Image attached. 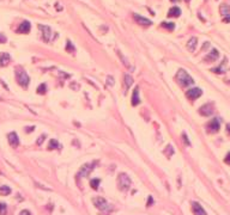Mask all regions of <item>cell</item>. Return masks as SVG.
I'll return each mask as SVG.
<instances>
[{
  "label": "cell",
  "mask_w": 230,
  "mask_h": 215,
  "mask_svg": "<svg viewBox=\"0 0 230 215\" xmlns=\"http://www.w3.org/2000/svg\"><path fill=\"white\" fill-rule=\"evenodd\" d=\"M176 79H178V81H179V84H180L181 86H185V87L189 86V85H192V84L194 83L193 78L185 69H179V72L176 74Z\"/></svg>",
  "instance_id": "6da1fadb"
},
{
  "label": "cell",
  "mask_w": 230,
  "mask_h": 215,
  "mask_svg": "<svg viewBox=\"0 0 230 215\" xmlns=\"http://www.w3.org/2000/svg\"><path fill=\"white\" fill-rule=\"evenodd\" d=\"M92 202L96 206V208L99 209L101 212H103V213H109L113 209L112 204L106 199H103V197H95V199H92Z\"/></svg>",
  "instance_id": "7a4b0ae2"
},
{
  "label": "cell",
  "mask_w": 230,
  "mask_h": 215,
  "mask_svg": "<svg viewBox=\"0 0 230 215\" xmlns=\"http://www.w3.org/2000/svg\"><path fill=\"white\" fill-rule=\"evenodd\" d=\"M16 79L22 87H28L29 81H30V78H29L28 73L24 69H20V68L16 69Z\"/></svg>",
  "instance_id": "3957f363"
},
{
  "label": "cell",
  "mask_w": 230,
  "mask_h": 215,
  "mask_svg": "<svg viewBox=\"0 0 230 215\" xmlns=\"http://www.w3.org/2000/svg\"><path fill=\"white\" fill-rule=\"evenodd\" d=\"M117 184H119V188L122 191H127L131 188L132 181L126 173H120L117 176Z\"/></svg>",
  "instance_id": "277c9868"
},
{
  "label": "cell",
  "mask_w": 230,
  "mask_h": 215,
  "mask_svg": "<svg viewBox=\"0 0 230 215\" xmlns=\"http://www.w3.org/2000/svg\"><path fill=\"white\" fill-rule=\"evenodd\" d=\"M96 165H97V161H92V163H88V164L83 165L82 168H81L79 172H78V175H77V177H78V178H81V177H88V176L92 172V170L95 168Z\"/></svg>",
  "instance_id": "5b68a950"
},
{
  "label": "cell",
  "mask_w": 230,
  "mask_h": 215,
  "mask_svg": "<svg viewBox=\"0 0 230 215\" xmlns=\"http://www.w3.org/2000/svg\"><path fill=\"white\" fill-rule=\"evenodd\" d=\"M38 29L42 31V38H43V41L47 42V43L50 42L52 38H53V31H52V29H50L49 26L38 24Z\"/></svg>",
  "instance_id": "8992f818"
},
{
  "label": "cell",
  "mask_w": 230,
  "mask_h": 215,
  "mask_svg": "<svg viewBox=\"0 0 230 215\" xmlns=\"http://www.w3.org/2000/svg\"><path fill=\"white\" fill-rule=\"evenodd\" d=\"M221 128V121L219 118H214L211 120L207 124H206V129L207 133H217Z\"/></svg>",
  "instance_id": "52a82bcc"
},
{
  "label": "cell",
  "mask_w": 230,
  "mask_h": 215,
  "mask_svg": "<svg viewBox=\"0 0 230 215\" xmlns=\"http://www.w3.org/2000/svg\"><path fill=\"white\" fill-rule=\"evenodd\" d=\"M203 95V91L198 87H194V88H191L186 92V97L188 98L189 100H196L197 98H199L200 96Z\"/></svg>",
  "instance_id": "ba28073f"
},
{
  "label": "cell",
  "mask_w": 230,
  "mask_h": 215,
  "mask_svg": "<svg viewBox=\"0 0 230 215\" xmlns=\"http://www.w3.org/2000/svg\"><path fill=\"white\" fill-rule=\"evenodd\" d=\"M212 113H214V106H212V104H205V105H203L200 109H199V114L201 116H210L212 115Z\"/></svg>",
  "instance_id": "9c48e42d"
},
{
  "label": "cell",
  "mask_w": 230,
  "mask_h": 215,
  "mask_svg": "<svg viewBox=\"0 0 230 215\" xmlns=\"http://www.w3.org/2000/svg\"><path fill=\"white\" fill-rule=\"evenodd\" d=\"M7 139H9V144H10L11 147H13V148H17V147H18V145H19V139H18L17 133L15 132L10 133V134L7 135Z\"/></svg>",
  "instance_id": "30bf717a"
},
{
  "label": "cell",
  "mask_w": 230,
  "mask_h": 215,
  "mask_svg": "<svg viewBox=\"0 0 230 215\" xmlns=\"http://www.w3.org/2000/svg\"><path fill=\"white\" fill-rule=\"evenodd\" d=\"M133 18H134V20H135L137 23H139V24L143 25V26H150V25L152 24V22L149 20L148 18H145V17H143V16H139V15H137V13L133 15Z\"/></svg>",
  "instance_id": "8fae6325"
},
{
  "label": "cell",
  "mask_w": 230,
  "mask_h": 215,
  "mask_svg": "<svg viewBox=\"0 0 230 215\" xmlns=\"http://www.w3.org/2000/svg\"><path fill=\"white\" fill-rule=\"evenodd\" d=\"M218 57H219V53H218V50L212 49L207 55H206V56H205L204 61H205V62H214Z\"/></svg>",
  "instance_id": "7c38bea8"
},
{
  "label": "cell",
  "mask_w": 230,
  "mask_h": 215,
  "mask_svg": "<svg viewBox=\"0 0 230 215\" xmlns=\"http://www.w3.org/2000/svg\"><path fill=\"white\" fill-rule=\"evenodd\" d=\"M192 210H193L194 215H207L206 212L204 210V208L198 202H192Z\"/></svg>",
  "instance_id": "4fadbf2b"
},
{
  "label": "cell",
  "mask_w": 230,
  "mask_h": 215,
  "mask_svg": "<svg viewBox=\"0 0 230 215\" xmlns=\"http://www.w3.org/2000/svg\"><path fill=\"white\" fill-rule=\"evenodd\" d=\"M30 31V23L28 20H24L20 23L19 28L17 29V33H28Z\"/></svg>",
  "instance_id": "5bb4252c"
},
{
  "label": "cell",
  "mask_w": 230,
  "mask_h": 215,
  "mask_svg": "<svg viewBox=\"0 0 230 215\" xmlns=\"http://www.w3.org/2000/svg\"><path fill=\"white\" fill-rule=\"evenodd\" d=\"M10 60H11V56L7 53H1V55H0V67L7 66Z\"/></svg>",
  "instance_id": "9a60e30c"
},
{
  "label": "cell",
  "mask_w": 230,
  "mask_h": 215,
  "mask_svg": "<svg viewBox=\"0 0 230 215\" xmlns=\"http://www.w3.org/2000/svg\"><path fill=\"white\" fill-rule=\"evenodd\" d=\"M131 100H132V105H134V106L139 104V102H140V98H139V87H135L133 90Z\"/></svg>",
  "instance_id": "2e32d148"
},
{
  "label": "cell",
  "mask_w": 230,
  "mask_h": 215,
  "mask_svg": "<svg viewBox=\"0 0 230 215\" xmlns=\"http://www.w3.org/2000/svg\"><path fill=\"white\" fill-rule=\"evenodd\" d=\"M197 43H198L197 37H192V38L188 41V43H187V49L193 53V51L196 50V48H197Z\"/></svg>",
  "instance_id": "e0dca14e"
},
{
  "label": "cell",
  "mask_w": 230,
  "mask_h": 215,
  "mask_svg": "<svg viewBox=\"0 0 230 215\" xmlns=\"http://www.w3.org/2000/svg\"><path fill=\"white\" fill-rule=\"evenodd\" d=\"M180 15H181V10L180 7H178V6L171 7L169 10V12H168V17H179Z\"/></svg>",
  "instance_id": "ac0fdd59"
},
{
  "label": "cell",
  "mask_w": 230,
  "mask_h": 215,
  "mask_svg": "<svg viewBox=\"0 0 230 215\" xmlns=\"http://www.w3.org/2000/svg\"><path fill=\"white\" fill-rule=\"evenodd\" d=\"M219 11H221V13L223 15V16L225 17H229L230 16V6L229 5H221V7H219Z\"/></svg>",
  "instance_id": "d6986e66"
},
{
  "label": "cell",
  "mask_w": 230,
  "mask_h": 215,
  "mask_svg": "<svg viewBox=\"0 0 230 215\" xmlns=\"http://www.w3.org/2000/svg\"><path fill=\"white\" fill-rule=\"evenodd\" d=\"M60 148V145H59V142H58V140H55V139H52L49 141V145H48V149H58Z\"/></svg>",
  "instance_id": "ffe728a7"
},
{
  "label": "cell",
  "mask_w": 230,
  "mask_h": 215,
  "mask_svg": "<svg viewBox=\"0 0 230 215\" xmlns=\"http://www.w3.org/2000/svg\"><path fill=\"white\" fill-rule=\"evenodd\" d=\"M10 194H11V189H10L9 186H6V185L0 186V195H2V196H7V195H10Z\"/></svg>",
  "instance_id": "44dd1931"
},
{
  "label": "cell",
  "mask_w": 230,
  "mask_h": 215,
  "mask_svg": "<svg viewBox=\"0 0 230 215\" xmlns=\"http://www.w3.org/2000/svg\"><path fill=\"white\" fill-rule=\"evenodd\" d=\"M133 84V78H132L130 74H126L125 75V85H126V88H128Z\"/></svg>",
  "instance_id": "7402d4cb"
},
{
  "label": "cell",
  "mask_w": 230,
  "mask_h": 215,
  "mask_svg": "<svg viewBox=\"0 0 230 215\" xmlns=\"http://www.w3.org/2000/svg\"><path fill=\"white\" fill-rule=\"evenodd\" d=\"M162 26L165 28V29H168V30H170V31H173V30L175 29V24H174V23H167V22H163V23H162Z\"/></svg>",
  "instance_id": "603a6c76"
},
{
  "label": "cell",
  "mask_w": 230,
  "mask_h": 215,
  "mask_svg": "<svg viewBox=\"0 0 230 215\" xmlns=\"http://www.w3.org/2000/svg\"><path fill=\"white\" fill-rule=\"evenodd\" d=\"M46 91H47V86H46V84H41V85L37 87V93H40V95L46 93Z\"/></svg>",
  "instance_id": "cb8c5ba5"
},
{
  "label": "cell",
  "mask_w": 230,
  "mask_h": 215,
  "mask_svg": "<svg viewBox=\"0 0 230 215\" xmlns=\"http://www.w3.org/2000/svg\"><path fill=\"white\" fill-rule=\"evenodd\" d=\"M6 213H7V206L0 202V215H6Z\"/></svg>",
  "instance_id": "d4e9b609"
},
{
  "label": "cell",
  "mask_w": 230,
  "mask_h": 215,
  "mask_svg": "<svg viewBox=\"0 0 230 215\" xmlns=\"http://www.w3.org/2000/svg\"><path fill=\"white\" fill-rule=\"evenodd\" d=\"M99 179H92V181L90 182V185H91V188H92L94 190H97V189H99Z\"/></svg>",
  "instance_id": "484cf974"
},
{
  "label": "cell",
  "mask_w": 230,
  "mask_h": 215,
  "mask_svg": "<svg viewBox=\"0 0 230 215\" xmlns=\"http://www.w3.org/2000/svg\"><path fill=\"white\" fill-rule=\"evenodd\" d=\"M225 62H227V59H224L223 66L225 65ZM223 66H222V67L219 66V67H217V68H214V69H212V72H214V73H223V72H224V71H223Z\"/></svg>",
  "instance_id": "4316f807"
},
{
  "label": "cell",
  "mask_w": 230,
  "mask_h": 215,
  "mask_svg": "<svg viewBox=\"0 0 230 215\" xmlns=\"http://www.w3.org/2000/svg\"><path fill=\"white\" fill-rule=\"evenodd\" d=\"M66 49H67V51H70V53H73V51L76 50L74 47H73V44H72L70 41H67V48H66Z\"/></svg>",
  "instance_id": "83f0119b"
},
{
  "label": "cell",
  "mask_w": 230,
  "mask_h": 215,
  "mask_svg": "<svg viewBox=\"0 0 230 215\" xmlns=\"http://www.w3.org/2000/svg\"><path fill=\"white\" fill-rule=\"evenodd\" d=\"M7 41V38L5 37V35H2V33H0V43H5Z\"/></svg>",
  "instance_id": "f1b7e54d"
},
{
  "label": "cell",
  "mask_w": 230,
  "mask_h": 215,
  "mask_svg": "<svg viewBox=\"0 0 230 215\" xmlns=\"http://www.w3.org/2000/svg\"><path fill=\"white\" fill-rule=\"evenodd\" d=\"M107 80H108V85H110V86H113V85H114V79H113L112 77H108V79H107Z\"/></svg>",
  "instance_id": "f546056e"
},
{
  "label": "cell",
  "mask_w": 230,
  "mask_h": 215,
  "mask_svg": "<svg viewBox=\"0 0 230 215\" xmlns=\"http://www.w3.org/2000/svg\"><path fill=\"white\" fill-rule=\"evenodd\" d=\"M224 161L228 164V165H230V152L227 154V157H225V159H224Z\"/></svg>",
  "instance_id": "4dcf8cb0"
},
{
  "label": "cell",
  "mask_w": 230,
  "mask_h": 215,
  "mask_svg": "<svg viewBox=\"0 0 230 215\" xmlns=\"http://www.w3.org/2000/svg\"><path fill=\"white\" fill-rule=\"evenodd\" d=\"M45 137H46V135H41V136L38 137V141H37V144H38V145H41V142H42V141L45 140Z\"/></svg>",
  "instance_id": "1f68e13d"
},
{
  "label": "cell",
  "mask_w": 230,
  "mask_h": 215,
  "mask_svg": "<svg viewBox=\"0 0 230 215\" xmlns=\"http://www.w3.org/2000/svg\"><path fill=\"white\" fill-rule=\"evenodd\" d=\"M182 137H183V140H185V142H186L187 145H191V144H189V141H188V137L186 136V134H185V133L182 134Z\"/></svg>",
  "instance_id": "d6a6232c"
},
{
  "label": "cell",
  "mask_w": 230,
  "mask_h": 215,
  "mask_svg": "<svg viewBox=\"0 0 230 215\" xmlns=\"http://www.w3.org/2000/svg\"><path fill=\"white\" fill-rule=\"evenodd\" d=\"M19 215H31V214H30V212H28V210H22V212L19 213Z\"/></svg>",
  "instance_id": "836d02e7"
},
{
  "label": "cell",
  "mask_w": 230,
  "mask_h": 215,
  "mask_svg": "<svg viewBox=\"0 0 230 215\" xmlns=\"http://www.w3.org/2000/svg\"><path fill=\"white\" fill-rule=\"evenodd\" d=\"M151 204H152V197L150 196V197H149V201H148V207L149 206H151Z\"/></svg>",
  "instance_id": "e575fe53"
},
{
  "label": "cell",
  "mask_w": 230,
  "mask_h": 215,
  "mask_svg": "<svg viewBox=\"0 0 230 215\" xmlns=\"http://www.w3.org/2000/svg\"><path fill=\"white\" fill-rule=\"evenodd\" d=\"M33 129H35L34 127H29V128H27V132L29 133V132H33Z\"/></svg>",
  "instance_id": "d590c367"
},
{
  "label": "cell",
  "mask_w": 230,
  "mask_h": 215,
  "mask_svg": "<svg viewBox=\"0 0 230 215\" xmlns=\"http://www.w3.org/2000/svg\"><path fill=\"white\" fill-rule=\"evenodd\" d=\"M224 22H230V16L225 17V18H224Z\"/></svg>",
  "instance_id": "8d00e7d4"
},
{
  "label": "cell",
  "mask_w": 230,
  "mask_h": 215,
  "mask_svg": "<svg viewBox=\"0 0 230 215\" xmlns=\"http://www.w3.org/2000/svg\"><path fill=\"white\" fill-rule=\"evenodd\" d=\"M171 1H173V2H176V1H179V0H171Z\"/></svg>",
  "instance_id": "74e56055"
},
{
  "label": "cell",
  "mask_w": 230,
  "mask_h": 215,
  "mask_svg": "<svg viewBox=\"0 0 230 215\" xmlns=\"http://www.w3.org/2000/svg\"><path fill=\"white\" fill-rule=\"evenodd\" d=\"M185 1H187V2H189V1H191V0H185Z\"/></svg>",
  "instance_id": "f35d334b"
}]
</instances>
